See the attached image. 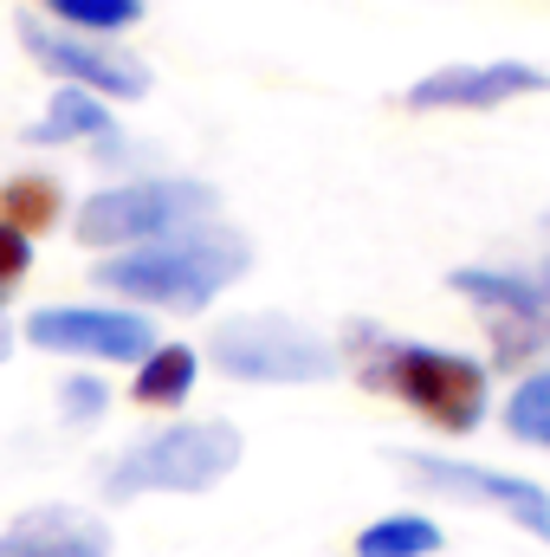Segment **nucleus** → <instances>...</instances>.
<instances>
[{
    "label": "nucleus",
    "mask_w": 550,
    "mask_h": 557,
    "mask_svg": "<svg viewBox=\"0 0 550 557\" xmlns=\"http://www.w3.org/2000/svg\"><path fill=\"white\" fill-rule=\"evenodd\" d=\"M545 227H550V221H545Z\"/></svg>",
    "instance_id": "nucleus-22"
},
{
    "label": "nucleus",
    "mask_w": 550,
    "mask_h": 557,
    "mask_svg": "<svg viewBox=\"0 0 550 557\" xmlns=\"http://www.w3.org/2000/svg\"><path fill=\"white\" fill-rule=\"evenodd\" d=\"M350 376L389 403H402L414 421H427L434 434H453L466 441L486 409H492V363L466 357V350H447V344H421V337H396V331H376V324H350L343 331V350Z\"/></svg>",
    "instance_id": "nucleus-1"
},
{
    "label": "nucleus",
    "mask_w": 550,
    "mask_h": 557,
    "mask_svg": "<svg viewBox=\"0 0 550 557\" xmlns=\"http://www.w3.org/2000/svg\"><path fill=\"white\" fill-rule=\"evenodd\" d=\"M195 383H201V350L162 337V344L137 363V376H130V403H137V409H182V403L195 396Z\"/></svg>",
    "instance_id": "nucleus-13"
},
{
    "label": "nucleus",
    "mask_w": 550,
    "mask_h": 557,
    "mask_svg": "<svg viewBox=\"0 0 550 557\" xmlns=\"http://www.w3.org/2000/svg\"><path fill=\"white\" fill-rule=\"evenodd\" d=\"M208 363L227 383H260V389H304V383H330L343 370L337 344L304 331L285 311H234L208 331Z\"/></svg>",
    "instance_id": "nucleus-5"
},
{
    "label": "nucleus",
    "mask_w": 550,
    "mask_h": 557,
    "mask_svg": "<svg viewBox=\"0 0 550 557\" xmlns=\"http://www.w3.org/2000/svg\"><path fill=\"white\" fill-rule=\"evenodd\" d=\"M59 214H65V188H59L46 169H20V175L0 182V221L20 227L26 240H33V234H52Z\"/></svg>",
    "instance_id": "nucleus-14"
},
{
    "label": "nucleus",
    "mask_w": 550,
    "mask_h": 557,
    "mask_svg": "<svg viewBox=\"0 0 550 557\" xmlns=\"http://www.w3.org/2000/svg\"><path fill=\"white\" fill-rule=\"evenodd\" d=\"M39 13L52 26H72V33H98V39H124L130 26H142L149 0H39Z\"/></svg>",
    "instance_id": "nucleus-16"
},
{
    "label": "nucleus",
    "mask_w": 550,
    "mask_h": 557,
    "mask_svg": "<svg viewBox=\"0 0 550 557\" xmlns=\"http://www.w3.org/2000/svg\"><path fill=\"white\" fill-rule=\"evenodd\" d=\"M253 267V247L240 227H227L221 214L214 221H195L182 234H162L149 247H124V253H104L91 267L98 298H117V305H137V311H175V318H195L208 311L221 292H234Z\"/></svg>",
    "instance_id": "nucleus-2"
},
{
    "label": "nucleus",
    "mask_w": 550,
    "mask_h": 557,
    "mask_svg": "<svg viewBox=\"0 0 550 557\" xmlns=\"http://www.w3.org/2000/svg\"><path fill=\"white\" fill-rule=\"evenodd\" d=\"M59 416H65V428H91V421H104L111 416V383L91 376V370L65 376V383H59Z\"/></svg>",
    "instance_id": "nucleus-18"
},
{
    "label": "nucleus",
    "mask_w": 550,
    "mask_h": 557,
    "mask_svg": "<svg viewBox=\"0 0 550 557\" xmlns=\"http://www.w3.org/2000/svg\"><path fill=\"white\" fill-rule=\"evenodd\" d=\"M13 33H20L26 59H33L46 78H59V85L98 91V98H111V104H137V98H149V65H142L130 46H117V39L52 26L46 13H20Z\"/></svg>",
    "instance_id": "nucleus-8"
},
{
    "label": "nucleus",
    "mask_w": 550,
    "mask_h": 557,
    "mask_svg": "<svg viewBox=\"0 0 550 557\" xmlns=\"http://www.w3.org/2000/svg\"><path fill=\"white\" fill-rule=\"evenodd\" d=\"M20 137H26V149H65V143L98 149L104 137H117V111H111V98H98V91L59 85V91L46 98V111H39Z\"/></svg>",
    "instance_id": "nucleus-12"
},
{
    "label": "nucleus",
    "mask_w": 550,
    "mask_h": 557,
    "mask_svg": "<svg viewBox=\"0 0 550 557\" xmlns=\"http://www.w3.org/2000/svg\"><path fill=\"white\" fill-rule=\"evenodd\" d=\"M447 532L427 512H383L357 532V557H440Z\"/></svg>",
    "instance_id": "nucleus-15"
},
{
    "label": "nucleus",
    "mask_w": 550,
    "mask_h": 557,
    "mask_svg": "<svg viewBox=\"0 0 550 557\" xmlns=\"http://www.w3.org/2000/svg\"><path fill=\"white\" fill-rule=\"evenodd\" d=\"M538 278H545V285H550V260H545V267H538Z\"/></svg>",
    "instance_id": "nucleus-20"
},
{
    "label": "nucleus",
    "mask_w": 550,
    "mask_h": 557,
    "mask_svg": "<svg viewBox=\"0 0 550 557\" xmlns=\"http://www.w3.org/2000/svg\"><path fill=\"white\" fill-rule=\"evenodd\" d=\"M20 337L46 357H78V363H111V370H137L142 357L162 344L155 318L137 305L98 298V305H39L26 311Z\"/></svg>",
    "instance_id": "nucleus-7"
},
{
    "label": "nucleus",
    "mask_w": 550,
    "mask_h": 557,
    "mask_svg": "<svg viewBox=\"0 0 550 557\" xmlns=\"http://www.w3.org/2000/svg\"><path fill=\"white\" fill-rule=\"evenodd\" d=\"M240 428L221 416L208 421H168L137 434L111 467H104V499H149V493H214L240 467Z\"/></svg>",
    "instance_id": "nucleus-3"
},
{
    "label": "nucleus",
    "mask_w": 550,
    "mask_h": 557,
    "mask_svg": "<svg viewBox=\"0 0 550 557\" xmlns=\"http://www.w3.org/2000/svg\"><path fill=\"white\" fill-rule=\"evenodd\" d=\"M0 557H111V525L85 506H26L0 525Z\"/></svg>",
    "instance_id": "nucleus-11"
},
{
    "label": "nucleus",
    "mask_w": 550,
    "mask_h": 557,
    "mask_svg": "<svg viewBox=\"0 0 550 557\" xmlns=\"http://www.w3.org/2000/svg\"><path fill=\"white\" fill-rule=\"evenodd\" d=\"M0 350H7V337H0Z\"/></svg>",
    "instance_id": "nucleus-21"
},
{
    "label": "nucleus",
    "mask_w": 550,
    "mask_h": 557,
    "mask_svg": "<svg viewBox=\"0 0 550 557\" xmlns=\"http://www.w3.org/2000/svg\"><path fill=\"white\" fill-rule=\"evenodd\" d=\"M26 273H33V240L0 221V311H7V298L26 285Z\"/></svg>",
    "instance_id": "nucleus-19"
},
{
    "label": "nucleus",
    "mask_w": 550,
    "mask_h": 557,
    "mask_svg": "<svg viewBox=\"0 0 550 557\" xmlns=\"http://www.w3.org/2000/svg\"><path fill=\"white\" fill-rule=\"evenodd\" d=\"M214 208H221V195L195 175H130L72 208V240L91 253H124V247H149L162 234H182L195 221H214Z\"/></svg>",
    "instance_id": "nucleus-4"
},
{
    "label": "nucleus",
    "mask_w": 550,
    "mask_h": 557,
    "mask_svg": "<svg viewBox=\"0 0 550 557\" xmlns=\"http://www.w3.org/2000/svg\"><path fill=\"white\" fill-rule=\"evenodd\" d=\"M402 473L414 486L440 493V499H460V506H492L505 512L512 525H525L532 539L550 545V493L525 473H499V467H479V460H453V454H396Z\"/></svg>",
    "instance_id": "nucleus-9"
},
{
    "label": "nucleus",
    "mask_w": 550,
    "mask_h": 557,
    "mask_svg": "<svg viewBox=\"0 0 550 557\" xmlns=\"http://www.w3.org/2000/svg\"><path fill=\"white\" fill-rule=\"evenodd\" d=\"M447 292L479 305V324L492 337V370H525L550 350V285L518 267H453Z\"/></svg>",
    "instance_id": "nucleus-6"
},
{
    "label": "nucleus",
    "mask_w": 550,
    "mask_h": 557,
    "mask_svg": "<svg viewBox=\"0 0 550 557\" xmlns=\"http://www.w3.org/2000/svg\"><path fill=\"white\" fill-rule=\"evenodd\" d=\"M505 434L525 441V447H550V363L545 370H525L505 396Z\"/></svg>",
    "instance_id": "nucleus-17"
},
{
    "label": "nucleus",
    "mask_w": 550,
    "mask_h": 557,
    "mask_svg": "<svg viewBox=\"0 0 550 557\" xmlns=\"http://www.w3.org/2000/svg\"><path fill=\"white\" fill-rule=\"evenodd\" d=\"M550 91V72L525 59H453L409 85V111H499L512 98Z\"/></svg>",
    "instance_id": "nucleus-10"
}]
</instances>
